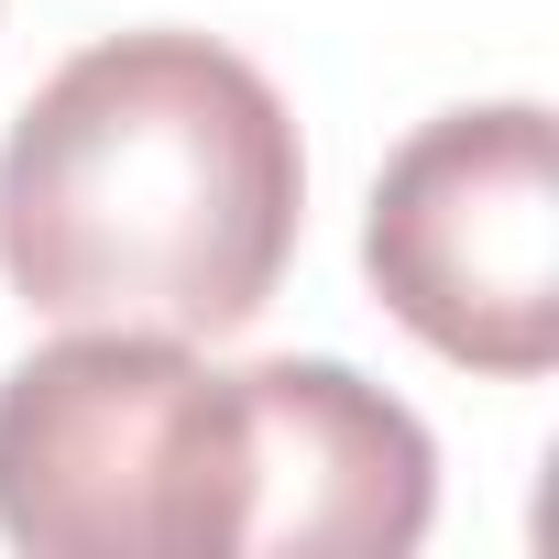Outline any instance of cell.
<instances>
[{"instance_id": "277c9868", "label": "cell", "mask_w": 559, "mask_h": 559, "mask_svg": "<svg viewBox=\"0 0 559 559\" xmlns=\"http://www.w3.org/2000/svg\"><path fill=\"white\" fill-rule=\"evenodd\" d=\"M439 515V439L352 362L230 373V559H406Z\"/></svg>"}, {"instance_id": "3957f363", "label": "cell", "mask_w": 559, "mask_h": 559, "mask_svg": "<svg viewBox=\"0 0 559 559\" xmlns=\"http://www.w3.org/2000/svg\"><path fill=\"white\" fill-rule=\"evenodd\" d=\"M362 274L439 362L537 384L559 362V143L537 99L417 121L362 209Z\"/></svg>"}, {"instance_id": "6da1fadb", "label": "cell", "mask_w": 559, "mask_h": 559, "mask_svg": "<svg viewBox=\"0 0 559 559\" xmlns=\"http://www.w3.org/2000/svg\"><path fill=\"white\" fill-rule=\"evenodd\" d=\"M308 143L209 34H110L0 132V274L56 330L230 341L297 263Z\"/></svg>"}, {"instance_id": "7a4b0ae2", "label": "cell", "mask_w": 559, "mask_h": 559, "mask_svg": "<svg viewBox=\"0 0 559 559\" xmlns=\"http://www.w3.org/2000/svg\"><path fill=\"white\" fill-rule=\"evenodd\" d=\"M0 537L34 559H230V373L67 330L0 373Z\"/></svg>"}]
</instances>
